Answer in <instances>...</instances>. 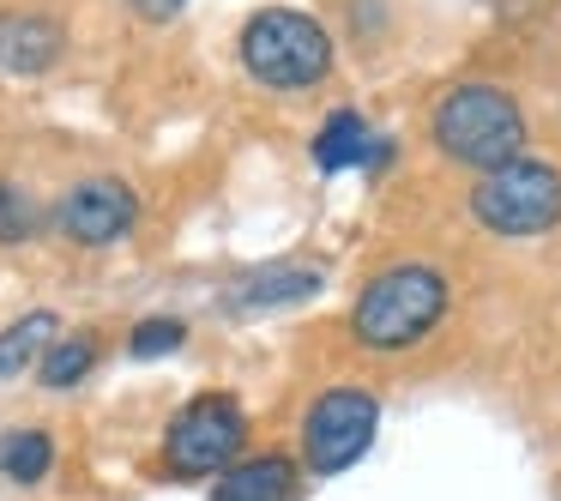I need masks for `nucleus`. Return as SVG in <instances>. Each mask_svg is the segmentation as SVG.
Masks as SVG:
<instances>
[{"instance_id": "obj_4", "label": "nucleus", "mask_w": 561, "mask_h": 501, "mask_svg": "<svg viewBox=\"0 0 561 501\" xmlns=\"http://www.w3.org/2000/svg\"><path fill=\"white\" fill-rule=\"evenodd\" d=\"M471 218L477 230L501 236V242H537V236L561 230V163L525 151L507 170L477 175Z\"/></svg>"}, {"instance_id": "obj_15", "label": "nucleus", "mask_w": 561, "mask_h": 501, "mask_svg": "<svg viewBox=\"0 0 561 501\" xmlns=\"http://www.w3.org/2000/svg\"><path fill=\"white\" fill-rule=\"evenodd\" d=\"M187 344V320L175 315H146L134 332H127V356H139V363H151V356H170Z\"/></svg>"}, {"instance_id": "obj_8", "label": "nucleus", "mask_w": 561, "mask_h": 501, "mask_svg": "<svg viewBox=\"0 0 561 501\" xmlns=\"http://www.w3.org/2000/svg\"><path fill=\"white\" fill-rule=\"evenodd\" d=\"M61 55H67V25L61 19L31 13V7L0 13V73L7 79H43Z\"/></svg>"}, {"instance_id": "obj_2", "label": "nucleus", "mask_w": 561, "mask_h": 501, "mask_svg": "<svg viewBox=\"0 0 561 501\" xmlns=\"http://www.w3.org/2000/svg\"><path fill=\"white\" fill-rule=\"evenodd\" d=\"M525 139H531L525 103L507 86H495V79H459L428 110V146L447 163L477 170V175L507 170L513 158H525Z\"/></svg>"}, {"instance_id": "obj_3", "label": "nucleus", "mask_w": 561, "mask_h": 501, "mask_svg": "<svg viewBox=\"0 0 561 501\" xmlns=\"http://www.w3.org/2000/svg\"><path fill=\"white\" fill-rule=\"evenodd\" d=\"M236 61L272 98H308V91H320L332 79L339 43L302 7H260L236 31Z\"/></svg>"}, {"instance_id": "obj_17", "label": "nucleus", "mask_w": 561, "mask_h": 501, "mask_svg": "<svg viewBox=\"0 0 561 501\" xmlns=\"http://www.w3.org/2000/svg\"><path fill=\"white\" fill-rule=\"evenodd\" d=\"M127 7H134V13L146 19V25H170V19L182 13L187 0H127Z\"/></svg>"}, {"instance_id": "obj_7", "label": "nucleus", "mask_w": 561, "mask_h": 501, "mask_svg": "<svg viewBox=\"0 0 561 501\" xmlns=\"http://www.w3.org/2000/svg\"><path fill=\"white\" fill-rule=\"evenodd\" d=\"M49 224L73 248H115V242H127L134 224H139V194L122 175H79V182L55 200Z\"/></svg>"}, {"instance_id": "obj_6", "label": "nucleus", "mask_w": 561, "mask_h": 501, "mask_svg": "<svg viewBox=\"0 0 561 501\" xmlns=\"http://www.w3.org/2000/svg\"><path fill=\"white\" fill-rule=\"evenodd\" d=\"M380 435V399L368 387H327L302 411V471L344 477Z\"/></svg>"}, {"instance_id": "obj_12", "label": "nucleus", "mask_w": 561, "mask_h": 501, "mask_svg": "<svg viewBox=\"0 0 561 501\" xmlns=\"http://www.w3.org/2000/svg\"><path fill=\"white\" fill-rule=\"evenodd\" d=\"M55 339H61V315H49V308H31V315L13 320V327H0V380L31 375V368L49 356Z\"/></svg>"}, {"instance_id": "obj_9", "label": "nucleus", "mask_w": 561, "mask_h": 501, "mask_svg": "<svg viewBox=\"0 0 561 501\" xmlns=\"http://www.w3.org/2000/svg\"><path fill=\"white\" fill-rule=\"evenodd\" d=\"M320 291H327V266H314V260H278V266H260V272H248V278H236L230 308L266 315V308H296Z\"/></svg>"}, {"instance_id": "obj_5", "label": "nucleus", "mask_w": 561, "mask_h": 501, "mask_svg": "<svg viewBox=\"0 0 561 501\" xmlns=\"http://www.w3.org/2000/svg\"><path fill=\"white\" fill-rule=\"evenodd\" d=\"M242 447H248L242 399L211 387V392H194V399L170 417V429H163V471L182 477V483H199V477L218 483V477L242 459Z\"/></svg>"}, {"instance_id": "obj_10", "label": "nucleus", "mask_w": 561, "mask_h": 501, "mask_svg": "<svg viewBox=\"0 0 561 501\" xmlns=\"http://www.w3.org/2000/svg\"><path fill=\"white\" fill-rule=\"evenodd\" d=\"M211 501H296L290 453H248L211 483Z\"/></svg>"}, {"instance_id": "obj_13", "label": "nucleus", "mask_w": 561, "mask_h": 501, "mask_svg": "<svg viewBox=\"0 0 561 501\" xmlns=\"http://www.w3.org/2000/svg\"><path fill=\"white\" fill-rule=\"evenodd\" d=\"M98 356H103V339L98 332H61V339L49 344V356L37 363V380L49 392H67V387H79V380L98 368Z\"/></svg>"}, {"instance_id": "obj_14", "label": "nucleus", "mask_w": 561, "mask_h": 501, "mask_svg": "<svg viewBox=\"0 0 561 501\" xmlns=\"http://www.w3.org/2000/svg\"><path fill=\"white\" fill-rule=\"evenodd\" d=\"M55 471V441L43 429H13L0 435V477L7 483H43Z\"/></svg>"}, {"instance_id": "obj_11", "label": "nucleus", "mask_w": 561, "mask_h": 501, "mask_svg": "<svg viewBox=\"0 0 561 501\" xmlns=\"http://www.w3.org/2000/svg\"><path fill=\"white\" fill-rule=\"evenodd\" d=\"M375 127H368L363 110H332L320 122V134L308 139V158H314L320 175H344V170H368V151H375Z\"/></svg>"}, {"instance_id": "obj_16", "label": "nucleus", "mask_w": 561, "mask_h": 501, "mask_svg": "<svg viewBox=\"0 0 561 501\" xmlns=\"http://www.w3.org/2000/svg\"><path fill=\"white\" fill-rule=\"evenodd\" d=\"M31 236H37V206L19 182L0 175V248H25Z\"/></svg>"}, {"instance_id": "obj_1", "label": "nucleus", "mask_w": 561, "mask_h": 501, "mask_svg": "<svg viewBox=\"0 0 561 501\" xmlns=\"http://www.w3.org/2000/svg\"><path fill=\"white\" fill-rule=\"evenodd\" d=\"M447 308H453V284L435 260H392L356 291L344 327L368 356H404L423 339H435Z\"/></svg>"}]
</instances>
